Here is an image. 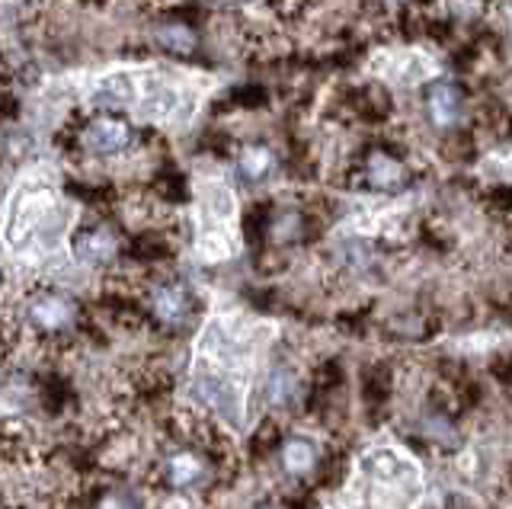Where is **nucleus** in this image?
Masks as SVG:
<instances>
[{"mask_svg": "<svg viewBox=\"0 0 512 509\" xmlns=\"http://www.w3.org/2000/svg\"><path fill=\"white\" fill-rule=\"evenodd\" d=\"M461 113V97H458V90L455 87H448V84H439V87H432L429 93V116L436 125H452Z\"/></svg>", "mask_w": 512, "mask_h": 509, "instance_id": "nucleus-11", "label": "nucleus"}, {"mask_svg": "<svg viewBox=\"0 0 512 509\" xmlns=\"http://www.w3.org/2000/svg\"><path fill=\"white\" fill-rule=\"evenodd\" d=\"M368 71L381 77L384 84L394 87H420L432 77H439V61L423 49H384L372 55L368 61Z\"/></svg>", "mask_w": 512, "mask_h": 509, "instance_id": "nucleus-6", "label": "nucleus"}, {"mask_svg": "<svg viewBox=\"0 0 512 509\" xmlns=\"http://www.w3.org/2000/svg\"><path fill=\"white\" fill-rule=\"evenodd\" d=\"M29 317H32V324L42 330H61L71 324L74 308H71V301H64L58 295H42L29 305Z\"/></svg>", "mask_w": 512, "mask_h": 509, "instance_id": "nucleus-9", "label": "nucleus"}, {"mask_svg": "<svg viewBox=\"0 0 512 509\" xmlns=\"http://www.w3.org/2000/svg\"><path fill=\"white\" fill-rule=\"evenodd\" d=\"M196 253L205 263H224L240 250V202L221 170L196 173Z\"/></svg>", "mask_w": 512, "mask_h": 509, "instance_id": "nucleus-5", "label": "nucleus"}, {"mask_svg": "<svg viewBox=\"0 0 512 509\" xmlns=\"http://www.w3.org/2000/svg\"><path fill=\"white\" fill-rule=\"evenodd\" d=\"M167 474H170V481L176 487H186L202 474V461L196 455H189V452H180V455H173L167 461Z\"/></svg>", "mask_w": 512, "mask_h": 509, "instance_id": "nucleus-14", "label": "nucleus"}, {"mask_svg": "<svg viewBox=\"0 0 512 509\" xmlns=\"http://www.w3.org/2000/svg\"><path fill=\"white\" fill-rule=\"evenodd\" d=\"M314 458H317L314 445H311L308 439H301V436L288 439V442L282 445V465H285V471H292V474L311 471V468H314Z\"/></svg>", "mask_w": 512, "mask_h": 509, "instance_id": "nucleus-13", "label": "nucleus"}, {"mask_svg": "<svg viewBox=\"0 0 512 509\" xmlns=\"http://www.w3.org/2000/svg\"><path fill=\"white\" fill-rule=\"evenodd\" d=\"M426 500V471L420 458L397 442H375L352 461L346 484L324 509H420Z\"/></svg>", "mask_w": 512, "mask_h": 509, "instance_id": "nucleus-4", "label": "nucleus"}, {"mask_svg": "<svg viewBox=\"0 0 512 509\" xmlns=\"http://www.w3.org/2000/svg\"><path fill=\"white\" fill-rule=\"evenodd\" d=\"M0 413H10V404L4 401V394H0Z\"/></svg>", "mask_w": 512, "mask_h": 509, "instance_id": "nucleus-18", "label": "nucleus"}, {"mask_svg": "<svg viewBox=\"0 0 512 509\" xmlns=\"http://www.w3.org/2000/svg\"><path fill=\"white\" fill-rule=\"evenodd\" d=\"M404 167H400L397 161H391L388 154H375L372 161H368V183H372L375 189H381V193H388V189H397L400 183H404Z\"/></svg>", "mask_w": 512, "mask_h": 509, "instance_id": "nucleus-12", "label": "nucleus"}, {"mask_svg": "<svg viewBox=\"0 0 512 509\" xmlns=\"http://www.w3.org/2000/svg\"><path fill=\"white\" fill-rule=\"evenodd\" d=\"M84 145L96 154H119L132 145V129L122 122V119H112V116H100L87 125L84 132Z\"/></svg>", "mask_w": 512, "mask_h": 509, "instance_id": "nucleus-7", "label": "nucleus"}, {"mask_svg": "<svg viewBox=\"0 0 512 509\" xmlns=\"http://www.w3.org/2000/svg\"><path fill=\"white\" fill-rule=\"evenodd\" d=\"M189 311V295L183 285H160L154 292V314L164 324H180Z\"/></svg>", "mask_w": 512, "mask_h": 509, "instance_id": "nucleus-10", "label": "nucleus"}, {"mask_svg": "<svg viewBox=\"0 0 512 509\" xmlns=\"http://www.w3.org/2000/svg\"><path fill=\"white\" fill-rule=\"evenodd\" d=\"M276 337L279 324L269 317L244 308H215L192 343L186 401L212 413L228 433L247 436L253 426L250 397Z\"/></svg>", "mask_w": 512, "mask_h": 509, "instance_id": "nucleus-1", "label": "nucleus"}, {"mask_svg": "<svg viewBox=\"0 0 512 509\" xmlns=\"http://www.w3.org/2000/svg\"><path fill=\"white\" fill-rule=\"evenodd\" d=\"M77 221V205L64 196L48 164L26 167L0 209V244L23 266H42L64 250Z\"/></svg>", "mask_w": 512, "mask_h": 509, "instance_id": "nucleus-2", "label": "nucleus"}, {"mask_svg": "<svg viewBox=\"0 0 512 509\" xmlns=\"http://www.w3.org/2000/svg\"><path fill=\"white\" fill-rule=\"evenodd\" d=\"M100 509H135V503L128 497H122V493H112V497H106L100 503Z\"/></svg>", "mask_w": 512, "mask_h": 509, "instance_id": "nucleus-17", "label": "nucleus"}, {"mask_svg": "<svg viewBox=\"0 0 512 509\" xmlns=\"http://www.w3.org/2000/svg\"><path fill=\"white\" fill-rule=\"evenodd\" d=\"M157 39H164V45H170V49H180V52H189L192 49V36L186 33V29H180V26L160 29Z\"/></svg>", "mask_w": 512, "mask_h": 509, "instance_id": "nucleus-16", "label": "nucleus"}, {"mask_svg": "<svg viewBox=\"0 0 512 509\" xmlns=\"http://www.w3.org/2000/svg\"><path fill=\"white\" fill-rule=\"evenodd\" d=\"M205 77L192 71H170L164 65L148 68H109L90 77L87 93L93 103L122 106L141 122L186 125L199 109Z\"/></svg>", "mask_w": 512, "mask_h": 509, "instance_id": "nucleus-3", "label": "nucleus"}, {"mask_svg": "<svg viewBox=\"0 0 512 509\" xmlns=\"http://www.w3.org/2000/svg\"><path fill=\"white\" fill-rule=\"evenodd\" d=\"M272 167V154L266 148H244L240 151V170L247 177H266Z\"/></svg>", "mask_w": 512, "mask_h": 509, "instance_id": "nucleus-15", "label": "nucleus"}, {"mask_svg": "<svg viewBox=\"0 0 512 509\" xmlns=\"http://www.w3.org/2000/svg\"><path fill=\"white\" fill-rule=\"evenodd\" d=\"M71 247H74V260L84 266H106L119 250L116 237H112V231H106V228H87V231L74 234Z\"/></svg>", "mask_w": 512, "mask_h": 509, "instance_id": "nucleus-8", "label": "nucleus"}]
</instances>
